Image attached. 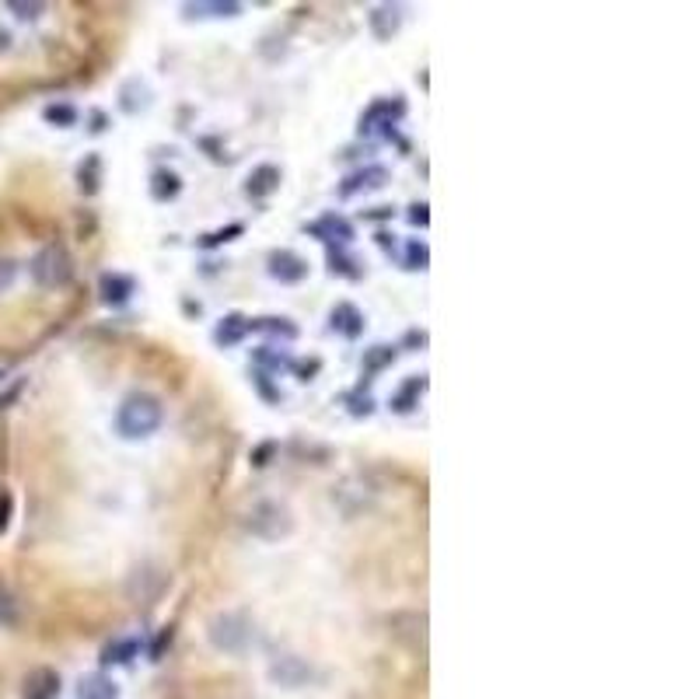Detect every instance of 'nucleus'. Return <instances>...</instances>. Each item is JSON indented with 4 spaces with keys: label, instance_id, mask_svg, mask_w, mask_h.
<instances>
[{
    "label": "nucleus",
    "instance_id": "f257e3e1",
    "mask_svg": "<svg viewBox=\"0 0 699 699\" xmlns=\"http://www.w3.org/2000/svg\"><path fill=\"white\" fill-rule=\"evenodd\" d=\"M162 420H165L162 399L151 392H129L116 409V430L126 441H144V437H151L162 427Z\"/></svg>",
    "mask_w": 699,
    "mask_h": 699
},
{
    "label": "nucleus",
    "instance_id": "f03ea898",
    "mask_svg": "<svg viewBox=\"0 0 699 699\" xmlns=\"http://www.w3.org/2000/svg\"><path fill=\"white\" fill-rule=\"evenodd\" d=\"M245 528L263 542H280V538H288L294 532V514H291L288 504H280V501H259L245 514Z\"/></svg>",
    "mask_w": 699,
    "mask_h": 699
},
{
    "label": "nucleus",
    "instance_id": "7ed1b4c3",
    "mask_svg": "<svg viewBox=\"0 0 699 699\" xmlns=\"http://www.w3.org/2000/svg\"><path fill=\"white\" fill-rule=\"evenodd\" d=\"M32 276L39 288L46 291H57V288H67L70 276H74V259L64 245H46L36 252L32 259Z\"/></svg>",
    "mask_w": 699,
    "mask_h": 699
},
{
    "label": "nucleus",
    "instance_id": "20e7f679",
    "mask_svg": "<svg viewBox=\"0 0 699 699\" xmlns=\"http://www.w3.org/2000/svg\"><path fill=\"white\" fill-rule=\"evenodd\" d=\"M206 637H211V643L217 647V651L239 654L252 637V627H249V619L242 612H217L211 623H206Z\"/></svg>",
    "mask_w": 699,
    "mask_h": 699
},
{
    "label": "nucleus",
    "instance_id": "39448f33",
    "mask_svg": "<svg viewBox=\"0 0 699 699\" xmlns=\"http://www.w3.org/2000/svg\"><path fill=\"white\" fill-rule=\"evenodd\" d=\"M270 276L280 280V283H301L308 276V263H304L298 252L280 249V252L270 255Z\"/></svg>",
    "mask_w": 699,
    "mask_h": 699
},
{
    "label": "nucleus",
    "instance_id": "423d86ee",
    "mask_svg": "<svg viewBox=\"0 0 699 699\" xmlns=\"http://www.w3.org/2000/svg\"><path fill=\"white\" fill-rule=\"evenodd\" d=\"M60 696V676L54 668H36L21 686V699H57Z\"/></svg>",
    "mask_w": 699,
    "mask_h": 699
},
{
    "label": "nucleus",
    "instance_id": "0eeeda50",
    "mask_svg": "<svg viewBox=\"0 0 699 699\" xmlns=\"http://www.w3.org/2000/svg\"><path fill=\"white\" fill-rule=\"evenodd\" d=\"M388 183V168L381 165H368L353 175H347V183L340 186V196H357V193H375Z\"/></svg>",
    "mask_w": 699,
    "mask_h": 699
},
{
    "label": "nucleus",
    "instance_id": "6e6552de",
    "mask_svg": "<svg viewBox=\"0 0 699 699\" xmlns=\"http://www.w3.org/2000/svg\"><path fill=\"white\" fill-rule=\"evenodd\" d=\"M402 116H406V106H402L399 98H396V101H375V106L368 109V116L360 119V129H368V134H375V129L396 126Z\"/></svg>",
    "mask_w": 699,
    "mask_h": 699
},
{
    "label": "nucleus",
    "instance_id": "1a4fd4ad",
    "mask_svg": "<svg viewBox=\"0 0 699 699\" xmlns=\"http://www.w3.org/2000/svg\"><path fill=\"white\" fill-rule=\"evenodd\" d=\"M98 291H101V301L113 304V308H119V304H126L129 298H134L137 283L129 280V276H123V273H101Z\"/></svg>",
    "mask_w": 699,
    "mask_h": 699
},
{
    "label": "nucleus",
    "instance_id": "9d476101",
    "mask_svg": "<svg viewBox=\"0 0 699 699\" xmlns=\"http://www.w3.org/2000/svg\"><path fill=\"white\" fill-rule=\"evenodd\" d=\"M368 21H371V32H375V39H392L399 29H402V8L399 4H378L371 14H368Z\"/></svg>",
    "mask_w": 699,
    "mask_h": 699
},
{
    "label": "nucleus",
    "instance_id": "9b49d317",
    "mask_svg": "<svg viewBox=\"0 0 699 699\" xmlns=\"http://www.w3.org/2000/svg\"><path fill=\"white\" fill-rule=\"evenodd\" d=\"M270 676H273V682H276V686L298 689V686H304V682H308V676H312V671H308V664H304L301 658H280V661L270 668Z\"/></svg>",
    "mask_w": 699,
    "mask_h": 699
},
{
    "label": "nucleus",
    "instance_id": "f8f14e48",
    "mask_svg": "<svg viewBox=\"0 0 699 699\" xmlns=\"http://www.w3.org/2000/svg\"><path fill=\"white\" fill-rule=\"evenodd\" d=\"M329 322H332V332L347 336V340H353V336H360V332H365V315H360L357 308H353V304H347V301L332 308Z\"/></svg>",
    "mask_w": 699,
    "mask_h": 699
},
{
    "label": "nucleus",
    "instance_id": "ddd939ff",
    "mask_svg": "<svg viewBox=\"0 0 699 699\" xmlns=\"http://www.w3.org/2000/svg\"><path fill=\"white\" fill-rule=\"evenodd\" d=\"M183 11L186 18H235L242 14V4H235V0H196V4H186Z\"/></svg>",
    "mask_w": 699,
    "mask_h": 699
},
{
    "label": "nucleus",
    "instance_id": "4468645a",
    "mask_svg": "<svg viewBox=\"0 0 699 699\" xmlns=\"http://www.w3.org/2000/svg\"><path fill=\"white\" fill-rule=\"evenodd\" d=\"M276 186H280V168H273V165H259V168L249 175L245 193H249L252 200H263V196H270Z\"/></svg>",
    "mask_w": 699,
    "mask_h": 699
},
{
    "label": "nucleus",
    "instance_id": "2eb2a0df",
    "mask_svg": "<svg viewBox=\"0 0 699 699\" xmlns=\"http://www.w3.org/2000/svg\"><path fill=\"white\" fill-rule=\"evenodd\" d=\"M77 699H119V686L109 676H85L77 682Z\"/></svg>",
    "mask_w": 699,
    "mask_h": 699
},
{
    "label": "nucleus",
    "instance_id": "dca6fc26",
    "mask_svg": "<svg viewBox=\"0 0 699 699\" xmlns=\"http://www.w3.org/2000/svg\"><path fill=\"white\" fill-rule=\"evenodd\" d=\"M312 235H319V239H326V242H350V239H353V227H350V221L329 214V217H322L319 224H312Z\"/></svg>",
    "mask_w": 699,
    "mask_h": 699
},
{
    "label": "nucleus",
    "instance_id": "f3484780",
    "mask_svg": "<svg viewBox=\"0 0 699 699\" xmlns=\"http://www.w3.org/2000/svg\"><path fill=\"white\" fill-rule=\"evenodd\" d=\"M151 193H154V200H175L178 193H183V178H178L175 172H154V178H151Z\"/></svg>",
    "mask_w": 699,
    "mask_h": 699
},
{
    "label": "nucleus",
    "instance_id": "a211bd4d",
    "mask_svg": "<svg viewBox=\"0 0 699 699\" xmlns=\"http://www.w3.org/2000/svg\"><path fill=\"white\" fill-rule=\"evenodd\" d=\"M424 388H427V378H409V381L399 388V396L392 399V409H396V412H409L412 406H417V399L424 396Z\"/></svg>",
    "mask_w": 699,
    "mask_h": 699
},
{
    "label": "nucleus",
    "instance_id": "6ab92c4d",
    "mask_svg": "<svg viewBox=\"0 0 699 699\" xmlns=\"http://www.w3.org/2000/svg\"><path fill=\"white\" fill-rule=\"evenodd\" d=\"M245 329H249V322H245L242 315H227V319L217 326L214 340H217L221 347H231V343H239V340H242V336H245Z\"/></svg>",
    "mask_w": 699,
    "mask_h": 699
},
{
    "label": "nucleus",
    "instance_id": "aec40b11",
    "mask_svg": "<svg viewBox=\"0 0 699 699\" xmlns=\"http://www.w3.org/2000/svg\"><path fill=\"white\" fill-rule=\"evenodd\" d=\"M137 651H140L137 640H116V643L106 647V654H101V661H106V664H129V661L137 658Z\"/></svg>",
    "mask_w": 699,
    "mask_h": 699
},
{
    "label": "nucleus",
    "instance_id": "412c9836",
    "mask_svg": "<svg viewBox=\"0 0 699 699\" xmlns=\"http://www.w3.org/2000/svg\"><path fill=\"white\" fill-rule=\"evenodd\" d=\"M8 11H11L14 18H21V21H36V18L46 11V4H42V0H11Z\"/></svg>",
    "mask_w": 699,
    "mask_h": 699
},
{
    "label": "nucleus",
    "instance_id": "4be33fe9",
    "mask_svg": "<svg viewBox=\"0 0 699 699\" xmlns=\"http://www.w3.org/2000/svg\"><path fill=\"white\" fill-rule=\"evenodd\" d=\"M249 329H263V332H280V336H288V340H294L298 329L288 326V319H255L249 322Z\"/></svg>",
    "mask_w": 699,
    "mask_h": 699
},
{
    "label": "nucleus",
    "instance_id": "5701e85b",
    "mask_svg": "<svg viewBox=\"0 0 699 699\" xmlns=\"http://www.w3.org/2000/svg\"><path fill=\"white\" fill-rule=\"evenodd\" d=\"M427 259H430V252H427L424 242H409V249H406V266L409 270H427Z\"/></svg>",
    "mask_w": 699,
    "mask_h": 699
},
{
    "label": "nucleus",
    "instance_id": "b1692460",
    "mask_svg": "<svg viewBox=\"0 0 699 699\" xmlns=\"http://www.w3.org/2000/svg\"><path fill=\"white\" fill-rule=\"evenodd\" d=\"M18 280V266H14V259L8 255H0V294H4L11 283Z\"/></svg>",
    "mask_w": 699,
    "mask_h": 699
},
{
    "label": "nucleus",
    "instance_id": "393cba45",
    "mask_svg": "<svg viewBox=\"0 0 699 699\" xmlns=\"http://www.w3.org/2000/svg\"><path fill=\"white\" fill-rule=\"evenodd\" d=\"M77 178H81L85 193H95L98 190V158H88V172L81 168V172H77Z\"/></svg>",
    "mask_w": 699,
    "mask_h": 699
},
{
    "label": "nucleus",
    "instance_id": "a878e982",
    "mask_svg": "<svg viewBox=\"0 0 699 699\" xmlns=\"http://www.w3.org/2000/svg\"><path fill=\"white\" fill-rule=\"evenodd\" d=\"M392 357H396V353L388 350V347H375V350L365 357V368H368V371H375V368H385V365H388V360H392Z\"/></svg>",
    "mask_w": 699,
    "mask_h": 699
},
{
    "label": "nucleus",
    "instance_id": "bb28decb",
    "mask_svg": "<svg viewBox=\"0 0 699 699\" xmlns=\"http://www.w3.org/2000/svg\"><path fill=\"white\" fill-rule=\"evenodd\" d=\"M46 119H49V123H60V126H70V123L77 119V113H74L70 106H49V109H46Z\"/></svg>",
    "mask_w": 699,
    "mask_h": 699
},
{
    "label": "nucleus",
    "instance_id": "cd10ccee",
    "mask_svg": "<svg viewBox=\"0 0 699 699\" xmlns=\"http://www.w3.org/2000/svg\"><path fill=\"white\" fill-rule=\"evenodd\" d=\"M8 522H11V494L4 489V494H0V532L8 528Z\"/></svg>",
    "mask_w": 699,
    "mask_h": 699
},
{
    "label": "nucleus",
    "instance_id": "c85d7f7f",
    "mask_svg": "<svg viewBox=\"0 0 699 699\" xmlns=\"http://www.w3.org/2000/svg\"><path fill=\"white\" fill-rule=\"evenodd\" d=\"M409 221H412V224H427V206H424V203H420V206H412Z\"/></svg>",
    "mask_w": 699,
    "mask_h": 699
},
{
    "label": "nucleus",
    "instance_id": "c756f323",
    "mask_svg": "<svg viewBox=\"0 0 699 699\" xmlns=\"http://www.w3.org/2000/svg\"><path fill=\"white\" fill-rule=\"evenodd\" d=\"M8 49H11V32L0 29V54H8Z\"/></svg>",
    "mask_w": 699,
    "mask_h": 699
}]
</instances>
